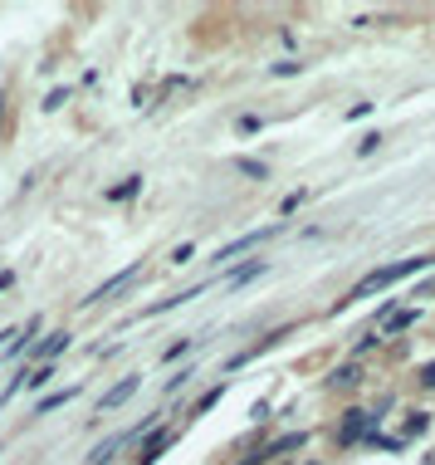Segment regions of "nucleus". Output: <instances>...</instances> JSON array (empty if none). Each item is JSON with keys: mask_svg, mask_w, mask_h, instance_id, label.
<instances>
[{"mask_svg": "<svg viewBox=\"0 0 435 465\" xmlns=\"http://www.w3.org/2000/svg\"><path fill=\"white\" fill-rule=\"evenodd\" d=\"M137 387H142V377H137V373H132V377H123L118 387H108L103 397H99V412H113V407H123V402H128Z\"/></svg>", "mask_w": 435, "mask_h": 465, "instance_id": "8", "label": "nucleus"}, {"mask_svg": "<svg viewBox=\"0 0 435 465\" xmlns=\"http://www.w3.org/2000/svg\"><path fill=\"white\" fill-rule=\"evenodd\" d=\"M0 109H5V99H0Z\"/></svg>", "mask_w": 435, "mask_h": 465, "instance_id": "22", "label": "nucleus"}, {"mask_svg": "<svg viewBox=\"0 0 435 465\" xmlns=\"http://www.w3.org/2000/svg\"><path fill=\"white\" fill-rule=\"evenodd\" d=\"M74 397H79V387H64V392H50V397H44V402H40V407H34V412H40V416H44V412H54V407H64V402H74Z\"/></svg>", "mask_w": 435, "mask_h": 465, "instance_id": "12", "label": "nucleus"}, {"mask_svg": "<svg viewBox=\"0 0 435 465\" xmlns=\"http://www.w3.org/2000/svg\"><path fill=\"white\" fill-rule=\"evenodd\" d=\"M69 338H74V333H69V328H54L50 338H44L40 348H34V363H40V367H54V357L69 348Z\"/></svg>", "mask_w": 435, "mask_h": 465, "instance_id": "7", "label": "nucleus"}, {"mask_svg": "<svg viewBox=\"0 0 435 465\" xmlns=\"http://www.w3.org/2000/svg\"><path fill=\"white\" fill-rule=\"evenodd\" d=\"M362 387V363L357 357H347V363H337L328 373V392H357Z\"/></svg>", "mask_w": 435, "mask_h": 465, "instance_id": "6", "label": "nucleus"}, {"mask_svg": "<svg viewBox=\"0 0 435 465\" xmlns=\"http://www.w3.org/2000/svg\"><path fill=\"white\" fill-rule=\"evenodd\" d=\"M132 280H137V265H128L123 274H113V280H103V284H99V289H89V294H83V299H79V304H83V308H93V304H103V299H113V294H123V289H128V284H132Z\"/></svg>", "mask_w": 435, "mask_h": 465, "instance_id": "4", "label": "nucleus"}, {"mask_svg": "<svg viewBox=\"0 0 435 465\" xmlns=\"http://www.w3.org/2000/svg\"><path fill=\"white\" fill-rule=\"evenodd\" d=\"M264 265H270V260H250V265L231 270V289H235V284H245V280H255V274H264Z\"/></svg>", "mask_w": 435, "mask_h": 465, "instance_id": "13", "label": "nucleus"}, {"mask_svg": "<svg viewBox=\"0 0 435 465\" xmlns=\"http://www.w3.org/2000/svg\"><path fill=\"white\" fill-rule=\"evenodd\" d=\"M221 392H225V383H221V387H211V392H205V397L196 402V412H211V407H215V402H221Z\"/></svg>", "mask_w": 435, "mask_h": 465, "instance_id": "18", "label": "nucleus"}, {"mask_svg": "<svg viewBox=\"0 0 435 465\" xmlns=\"http://www.w3.org/2000/svg\"><path fill=\"white\" fill-rule=\"evenodd\" d=\"M137 192H142V176H128V182H123V186H113L108 196H113V201H132Z\"/></svg>", "mask_w": 435, "mask_h": 465, "instance_id": "14", "label": "nucleus"}, {"mask_svg": "<svg viewBox=\"0 0 435 465\" xmlns=\"http://www.w3.org/2000/svg\"><path fill=\"white\" fill-rule=\"evenodd\" d=\"M304 446H308V432H284V436H274L264 451H270V460H274V456H288V451H304Z\"/></svg>", "mask_w": 435, "mask_h": 465, "instance_id": "10", "label": "nucleus"}, {"mask_svg": "<svg viewBox=\"0 0 435 465\" xmlns=\"http://www.w3.org/2000/svg\"><path fill=\"white\" fill-rule=\"evenodd\" d=\"M372 422H377V416H372V412L353 407V412L343 416V422H337V446H357V441L367 436V426H372Z\"/></svg>", "mask_w": 435, "mask_h": 465, "instance_id": "3", "label": "nucleus"}, {"mask_svg": "<svg viewBox=\"0 0 435 465\" xmlns=\"http://www.w3.org/2000/svg\"><path fill=\"white\" fill-rule=\"evenodd\" d=\"M406 324H416V308H406V314H396L392 324H386V333H402Z\"/></svg>", "mask_w": 435, "mask_h": 465, "instance_id": "16", "label": "nucleus"}, {"mask_svg": "<svg viewBox=\"0 0 435 465\" xmlns=\"http://www.w3.org/2000/svg\"><path fill=\"white\" fill-rule=\"evenodd\" d=\"M426 426H430V416H426V412H411V422H406V436L426 432Z\"/></svg>", "mask_w": 435, "mask_h": 465, "instance_id": "15", "label": "nucleus"}, {"mask_svg": "<svg viewBox=\"0 0 435 465\" xmlns=\"http://www.w3.org/2000/svg\"><path fill=\"white\" fill-rule=\"evenodd\" d=\"M284 231V221H274V225H264V231H250V235H240V241H231L225 250H215V260H221V265H231L235 255H245V250H255V245H264L270 241V235H279Z\"/></svg>", "mask_w": 435, "mask_h": 465, "instance_id": "2", "label": "nucleus"}, {"mask_svg": "<svg viewBox=\"0 0 435 465\" xmlns=\"http://www.w3.org/2000/svg\"><path fill=\"white\" fill-rule=\"evenodd\" d=\"M308 465H318V460H308Z\"/></svg>", "mask_w": 435, "mask_h": 465, "instance_id": "23", "label": "nucleus"}, {"mask_svg": "<svg viewBox=\"0 0 435 465\" xmlns=\"http://www.w3.org/2000/svg\"><path fill=\"white\" fill-rule=\"evenodd\" d=\"M435 265V255H411V260H396V265H382V270H372V274H362V280L347 289V304L353 299H367V294H377V289H392V284H402L406 274H416V270H426ZM343 304V308H347Z\"/></svg>", "mask_w": 435, "mask_h": 465, "instance_id": "1", "label": "nucleus"}, {"mask_svg": "<svg viewBox=\"0 0 435 465\" xmlns=\"http://www.w3.org/2000/svg\"><path fill=\"white\" fill-rule=\"evenodd\" d=\"M416 383H421V387H435V357H430V363H421Z\"/></svg>", "mask_w": 435, "mask_h": 465, "instance_id": "19", "label": "nucleus"}, {"mask_svg": "<svg viewBox=\"0 0 435 465\" xmlns=\"http://www.w3.org/2000/svg\"><path fill=\"white\" fill-rule=\"evenodd\" d=\"M172 441H176V426H156V432H147V441L137 446V465H156Z\"/></svg>", "mask_w": 435, "mask_h": 465, "instance_id": "5", "label": "nucleus"}, {"mask_svg": "<svg viewBox=\"0 0 435 465\" xmlns=\"http://www.w3.org/2000/svg\"><path fill=\"white\" fill-rule=\"evenodd\" d=\"M231 166H235L240 176H255V182H264V176H270V166H264V162H255V157H235Z\"/></svg>", "mask_w": 435, "mask_h": 465, "instance_id": "11", "label": "nucleus"}, {"mask_svg": "<svg viewBox=\"0 0 435 465\" xmlns=\"http://www.w3.org/2000/svg\"><path fill=\"white\" fill-rule=\"evenodd\" d=\"M298 69H304L298 59H284V64H274V74H279V79H288V74H298Z\"/></svg>", "mask_w": 435, "mask_h": 465, "instance_id": "21", "label": "nucleus"}, {"mask_svg": "<svg viewBox=\"0 0 435 465\" xmlns=\"http://www.w3.org/2000/svg\"><path fill=\"white\" fill-rule=\"evenodd\" d=\"M382 142H386L382 133H367V138H362V142H357V152H362V157H367V152H377V147H382Z\"/></svg>", "mask_w": 435, "mask_h": 465, "instance_id": "17", "label": "nucleus"}, {"mask_svg": "<svg viewBox=\"0 0 435 465\" xmlns=\"http://www.w3.org/2000/svg\"><path fill=\"white\" fill-rule=\"evenodd\" d=\"M235 465H270V451H264V446H255L245 460H235Z\"/></svg>", "mask_w": 435, "mask_h": 465, "instance_id": "20", "label": "nucleus"}, {"mask_svg": "<svg viewBox=\"0 0 435 465\" xmlns=\"http://www.w3.org/2000/svg\"><path fill=\"white\" fill-rule=\"evenodd\" d=\"M137 432H142V426H137ZM137 432H123V436H108V441H99V446H93V456H89V465H108V460H113L118 451H123V446H128V441L137 436Z\"/></svg>", "mask_w": 435, "mask_h": 465, "instance_id": "9", "label": "nucleus"}]
</instances>
